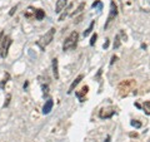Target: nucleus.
I'll return each mask as SVG.
<instances>
[{
    "instance_id": "obj_1",
    "label": "nucleus",
    "mask_w": 150,
    "mask_h": 142,
    "mask_svg": "<svg viewBox=\"0 0 150 142\" xmlns=\"http://www.w3.org/2000/svg\"><path fill=\"white\" fill-rule=\"evenodd\" d=\"M78 40H79V33L76 30H74L70 33V35L64 40L63 43V50L67 52V50H71L76 48V44H78Z\"/></svg>"
},
{
    "instance_id": "obj_2",
    "label": "nucleus",
    "mask_w": 150,
    "mask_h": 142,
    "mask_svg": "<svg viewBox=\"0 0 150 142\" xmlns=\"http://www.w3.org/2000/svg\"><path fill=\"white\" fill-rule=\"evenodd\" d=\"M54 34H55V28H50L48 33H45V35L40 38V40L38 42V45L41 48V50H44L46 45H49L54 39Z\"/></svg>"
},
{
    "instance_id": "obj_3",
    "label": "nucleus",
    "mask_w": 150,
    "mask_h": 142,
    "mask_svg": "<svg viewBox=\"0 0 150 142\" xmlns=\"http://www.w3.org/2000/svg\"><path fill=\"white\" fill-rule=\"evenodd\" d=\"M118 16V6H116V4L114 0H111L110 1V10H109V15H108V19L105 22V25H104V29L108 30L109 29V27L112 22L115 20V18Z\"/></svg>"
},
{
    "instance_id": "obj_4",
    "label": "nucleus",
    "mask_w": 150,
    "mask_h": 142,
    "mask_svg": "<svg viewBox=\"0 0 150 142\" xmlns=\"http://www.w3.org/2000/svg\"><path fill=\"white\" fill-rule=\"evenodd\" d=\"M13 43L11 38L6 35L3 38V42H1V45H0V57H1L3 59H5L8 57V53H9V48H10V45Z\"/></svg>"
},
{
    "instance_id": "obj_5",
    "label": "nucleus",
    "mask_w": 150,
    "mask_h": 142,
    "mask_svg": "<svg viewBox=\"0 0 150 142\" xmlns=\"http://www.w3.org/2000/svg\"><path fill=\"white\" fill-rule=\"evenodd\" d=\"M115 113H116V111L114 107H106V108H103L99 112V117L101 120H108V118H111Z\"/></svg>"
},
{
    "instance_id": "obj_6",
    "label": "nucleus",
    "mask_w": 150,
    "mask_h": 142,
    "mask_svg": "<svg viewBox=\"0 0 150 142\" xmlns=\"http://www.w3.org/2000/svg\"><path fill=\"white\" fill-rule=\"evenodd\" d=\"M67 5H68V0H58V1H56V5H55V13L60 14Z\"/></svg>"
},
{
    "instance_id": "obj_7",
    "label": "nucleus",
    "mask_w": 150,
    "mask_h": 142,
    "mask_svg": "<svg viewBox=\"0 0 150 142\" xmlns=\"http://www.w3.org/2000/svg\"><path fill=\"white\" fill-rule=\"evenodd\" d=\"M53 106H54V101L53 99H48V101L45 102L44 107H43V113L44 115H49V113L51 112V110H53Z\"/></svg>"
},
{
    "instance_id": "obj_8",
    "label": "nucleus",
    "mask_w": 150,
    "mask_h": 142,
    "mask_svg": "<svg viewBox=\"0 0 150 142\" xmlns=\"http://www.w3.org/2000/svg\"><path fill=\"white\" fill-rule=\"evenodd\" d=\"M83 78H84V75H83V74H79L78 77L75 78V80H74V82H73L71 84H70V87H69V91H68V93H69V94H70V93H73V91L75 89V87H76L78 84L81 82V79H83Z\"/></svg>"
},
{
    "instance_id": "obj_9",
    "label": "nucleus",
    "mask_w": 150,
    "mask_h": 142,
    "mask_svg": "<svg viewBox=\"0 0 150 142\" xmlns=\"http://www.w3.org/2000/svg\"><path fill=\"white\" fill-rule=\"evenodd\" d=\"M35 11L36 9H34L33 6H28V9L24 11V16L26 19H35Z\"/></svg>"
},
{
    "instance_id": "obj_10",
    "label": "nucleus",
    "mask_w": 150,
    "mask_h": 142,
    "mask_svg": "<svg viewBox=\"0 0 150 142\" xmlns=\"http://www.w3.org/2000/svg\"><path fill=\"white\" fill-rule=\"evenodd\" d=\"M53 74L55 79H59V60L58 58L53 59Z\"/></svg>"
},
{
    "instance_id": "obj_11",
    "label": "nucleus",
    "mask_w": 150,
    "mask_h": 142,
    "mask_svg": "<svg viewBox=\"0 0 150 142\" xmlns=\"http://www.w3.org/2000/svg\"><path fill=\"white\" fill-rule=\"evenodd\" d=\"M88 91H89V87L88 86H84L80 89V92H75V94H76V97L79 98V101H80V102H84V96L88 93Z\"/></svg>"
},
{
    "instance_id": "obj_12",
    "label": "nucleus",
    "mask_w": 150,
    "mask_h": 142,
    "mask_svg": "<svg viewBox=\"0 0 150 142\" xmlns=\"http://www.w3.org/2000/svg\"><path fill=\"white\" fill-rule=\"evenodd\" d=\"M84 9H85V3H80V4H79V6H78L76 10L73 11L71 14H70V16H71V18H75L76 15H79V14H81Z\"/></svg>"
},
{
    "instance_id": "obj_13",
    "label": "nucleus",
    "mask_w": 150,
    "mask_h": 142,
    "mask_svg": "<svg viewBox=\"0 0 150 142\" xmlns=\"http://www.w3.org/2000/svg\"><path fill=\"white\" fill-rule=\"evenodd\" d=\"M71 8H73V4H69V5H68V8H67V9H64V10H63V13L60 14V16H59V22H63L64 19L68 16V11H69V10H70V9H71Z\"/></svg>"
},
{
    "instance_id": "obj_14",
    "label": "nucleus",
    "mask_w": 150,
    "mask_h": 142,
    "mask_svg": "<svg viewBox=\"0 0 150 142\" xmlns=\"http://www.w3.org/2000/svg\"><path fill=\"white\" fill-rule=\"evenodd\" d=\"M45 16V11L43 10V9H36L35 11V19L36 20H43Z\"/></svg>"
},
{
    "instance_id": "obj_15",
    "label": "nucleus",
    "mask_w": 150,
    "mask_h": 142,
    "mask_svg": "<svg viewBox=\"0 0 150 142\" xmlns=\"http://www.w3.org/2000/svg\"><path fill=\"white\" fill-rule=\"evenodd\" d=\"M94 25H95V20H93L91 23H90V25H89V28H88V29L85 30V32H84V38H86V37H89V34H90V33L93 32V28H94Z\"/></svg>"
},
{
    "instance_id": "obj_16",
    "label": "nucleus",
    "mask_w": 150,
    "mask_h": 142,
    "mask_svg": "<svg viewBox=\"0 0 150 142\" xmlns=\"http://www.w3.org/2000/svg\"><path fill=\"white\" fill-rule=\"evenodd\" d=\"M91 8H93V9H98L99 11H101V10H103V3L99 1V0H95V1L93 3Z\"/></svg>"
},
{
    "instance_id": "obj_17",
    "label": "nucleus",
    "mask_w": 150,
    "mask_h": 142,
    "mask_svg": "<svg viewBox=\"0 0 150 142\" xmlns=\"http://www.w3.org/2000/svg\"><path fill=\"white\" fill-rule=\"evenodd\" d=\"M143 110H144V112H145V115L150 116V102H149V101L144 102V105H143Z\"/></svg>"
},
{
    "instance_id": "obj_18",
    "label": "nucleus",
    "mask_w": 150,
    "mask_h": 142,
    "mask_svg": "<svg viewBox=\"0 0 150 142\" xmlns=\"http://www.w3.org/2000/svg\"><path fill=\"white\" fill-rule=\"evenodd\" d=\"M120 45H121L120 35H119V34H116V35H115V39H114V49H118Z\"/></svg>"
},
{
    "instance_id": "obj_19",
    "label": "nucleus",
    "mask_w": 150,
    "mask_h": 142,
    "mask_svg": "<svg viewBox=\"0 0 150 142\" xmlns=\"http://www.w3.org/2000/svg\"><path fill=\"white\" fill-rule=\"evenodd\" d=\"M96 39H98V34H96V33H94V34L91 35V39H90V45H91V47L95 45Z\"/></svg>"
},
{
    "instance_id": "obj_20",
    "label": "nucleus",
    "mask_w": 150,
    "mask_h": 142,
    "mask_svg": "<svg viewBox=\"0 0 150 142\" xmlns=\"http://www.w3.org/2000/svg\"><path fill=\"white\" fill-rule=\"evenodd\" d=\"M130 125L133 126V127H135V128H140V127H142V123H140L139 121H135V120H133L130 122Z\"/></svg>"
},
{
    "instance_id": "obj_21",
    "label": "nucleus",
    "mask_w": 150,
    "mask_h": 142,
    "mask_svg": "<svg viewBox=\"0 0 150 142\" xmlns=\"http://www.w3.org/2000/svg\"><path fill=\"white\" fill-rule=\"evenodd\" d=\"M41 88H43V94H44V97L48 96V94H49V86H48V84H43V87H41Z\"/></svg>"
},
{
    "instance_id": "obj_22",
    "label": "nucleus",
    "mask_w": 150,
    "mask_h": 142,
    "mask_svg": "<svg viewBox=\"0 0 150 142\" xmlns=\"http://www.w3.org/2000/svg\"><path fill=\"white\" fill-rule=\"evenodd\" d=\"M10 99H11V94H8V96H6V101L4 102V108H6L9 105H10Z\"/></svg>"
},
{
    "instance_id": "obj_23",
    "label": "nucleus",
    "mask_w": 150,
    "mask_h": 142,
    "mask_svg": "<svg viewBox=\"0 0 150 142\" xmlns=\"http://www.w3.org/2000/svg\"><path fill=\"white\" fill-rule=\"evenodd\" d=\"M9 77H10V75H9V73H6V74H5V78H4V80H3L1 83H0V87H1V88H4V86H5V84H6V82H8Z\"/></svg>"
},
{
    "instance_id": "obj_24",
    "label": "nucleus",
    "mask_w": 150,
    "mask_h": 142,
    "mask_svg": "<svg viewBox=\"0 0 150 142\" xmlns=\"http://www.w3.org/2000/svg\"><path fill=\"white\" fill-rule=\"evenodd\" d=\"M119 35H120L121 39L125 40V42H126V39H128V37H126V34H125V32H124V30H120V32H119Z\"/></svg>"
},
{
    "instance_id": "obj_25",
    "label": "nucleus",
    "mask_w": 150,
    "mask_h": 142,
    "mask_svg": "<svg viewBox=\"0 0 150 142\" xmlns=\"http://www.w3.org/2000/svg\"><path fill=\"white\" fill-rule=\"evenodd\" d=\"M16 9H18V5H15V6H13V8H11V10H10V11H9V15H10V16H13V15H14V14H15V11H16Z\"/></svg>"
},
{
    "instance_id": "obj_26",
    "label": "nucleus",
    "mask_w": 150,
    "mask_h": 142,
    "mask_svg": "<svg viewBox=\"0 0 150 142\" xmlns=\"http://www.w3.org/2000/svg\"><path fill=\"white\" fill-rule=\"evenodd\" d=\"M109 44H110V40H109V39H105V43L103 44V48H104V49L106 50L108 48H109Z\"/></svg>"
},
{
    "instance_id": "obj_27",
    "label": "nucleus",
    "mask_w": 150,
    "mask_h": 142,
    "mask_svg": "<svg viewBox=\"0 0 150 142\" xmlns=\"http://www.w3.org/2000/svg\"><path fill=\"white\" fill-rule=\"evenodd\" d=\"M116 59H118V57H116V55H112V57H111V60H110V65L114 64V62H115Z\"/></svg>"
},
{
    "instance_id": "obj_28",
    "label": "nucleus",
    "mask_w": 150,
    "mask_h": 142,
    "mask_svg": "<svg viewBox=\"0 0 150 142\" xmlns=\"http://www.w3.org/2000/svg\"><path fill=\"white\" fill-rule=\"evenodd\" d=\"M81 20H83V15H80L79 18H76V19H75V20H74V22H75V23H76V24H78V23H80Z\"/></svg>"
},
{
    "instance_id": "obj_29",
    "label": "nucleus",
    "mask_w": 150,
    "mask_h": 142,
    "mask_svg": "<svg viewBox=\"0 0 150 142\" xmlns=\"http://www.w3.org/2000/svg\"><path fill=\"white\" fill-rule=\"evenodd\" d=\"M101 72H103V68H100V69H99V72H98V74H96V77H95L96 79H99V78H100V75H101Z\"/></svg>"
},
{
    "instance_id": "obj_30",
    "label": "nucleus",
    "mask_w": 150,
    "mask_h": 142,
    "mask_svg": "<svg viewBox=\"0 0 150 142\" xmlns=\"http://www.w3.org/2000/svg\"><path fill=\"white\" fill-rule=\"evenodd\" d=\"M3 38H4V32L0 33V45H1V42H3Z\"/></svg>"
},
{
    "instance_id": "obj_31",
    "label": "nucleus",
    "mask_w": 150,
    "mask_h": 142,
    "mask_svg": "<svg viewBox=\"0 0 150 142\" xmlns=\"http://www.w3.org/2000/svg\"><path fill=\"white\" fill-rule=\"evenodd\" d=\"M28 86H29V83L25 82V84H24V89H26V88H28Z\"/></svg>"
},
{
    "instance_id": "obj_32",
    "label": "nucleus",
    "mask_w": 150,
    "mask_h": 142,
    "mask_svg": "<svg viewBox=\"0 0 150 142\" xmlns=\"http://www.w3.org/2000/svg\"><path fill=\"white\" fill-rule=\"evenodd\" d=\"M142 48L143 49H146V44H142Z\"/></svg>"
},
{
    "instance_id": "obj_33",
    "label": "nucleus",
    "mask_w": 150,
    "mask_h": 142,
    "mask_svg": "<svg viewBox=\"0 0 150 142\" xmlns=\"http://www.w3.org/2000/svg\"><path fill=\"white\" fill-rule=\"evenodd\" d=\"M109 140H110V137L108 136V137H106V140H105V142H109Z\"/></svg>"
}]
</instances>
